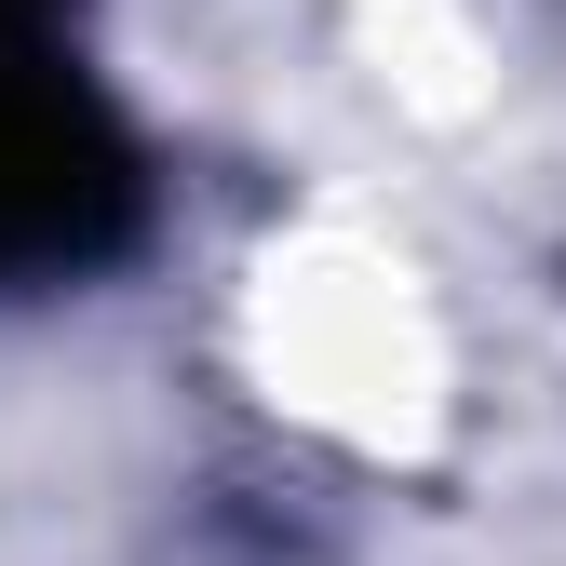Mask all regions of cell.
I'll return each mask as SVG.
<instances>
[{"mask_svg":"<svg viewBox=\"0 0 566 566\" xmlns=\"http://www.w3.org/2000/svg\"><path fill=\"white\" fill-rule=\"evenodd\" d=\"M135 217V149L108 135L95 82L54 54L41 0H0V283L82 270Z\"/></svg>","mask_w":566,"mask_h":566,"instance_id":"1","label":"cell"}]
</instances>
